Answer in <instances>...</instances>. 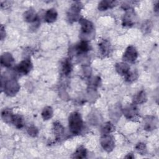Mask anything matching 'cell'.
<instances>
[{"instance_id":"cell-1","label":"cell","mask_w":159,"mask_h":159,"mask_svg":"<svg viewBox=\"0 0 159 159\" xmlns=\"http://www.w3.org/2000/svg\"><path fill=\"white\" fill-rule=\"evenodd\" d=\"M79 23L81 25L80 38L83 41L89 42L95 37V27L93 23L88 19L80 18Z\"/></svg>"},{"instance_id":"cell-2","label":"cell","mask_w":159,"mask_h":159,"mask_svg":"<svg viewBox=\"0 0 159 159\" xmlns=\"http://www.w3.org/2000/svg\"><path fill=\"white\" fill-rule=\"evenodd\" d=\"M1 90L8 96H15L20 89V85L14 78H7L1 76Z\"/></svg>"},{"instance_id":"cell-3","label":"cell","mask_w":159,"mask_h":159,"mask_svg":"<svg viewBox=\"0 0 159 159\" xmlns=\"http://www.w3.org/2000/svg\"><path fill=\"white\" fill-rule=\"evenodd\" d=\"M68 126L70 132L73 135L79 134L82 130L83 122L81 114L78 112H71L68 117Z\"/></svg>"},{"instance_id":"cell-4","label":"cell","mask_w":159,"mask_h":159,"mask_svg":"<svg viewBox=\"0 0 159 159\" xmlns=\"http://www.w3.org/2000/svg\"><path fill=\"white\" fill-rule=\"evenodd\" d=\"M83 4L80 1L74 2L67 12V19L70 23H73L80 19V12Z\"/></svg>"},{"instance_id":"cell-5","label":"cell","mask_w":159,"mask_h":159,"mask_svg":"<svg viewBox=\"0 0 159 159\" xmlns=\"http://www.w3.org/2000/svg\"><path fill=\"white\" fill-rule=\"evenodd\" d=\"M100 143L102 148L107 152H111L115 147L114 139L110 134H102Z\"/></svg>"},{"instance_id":"cell-6","label":"cell","mask_w":159,"mask_h":159,"mask_svg":"<svg viewBox=\"0 0 159 159\" xmlns=\"http://www.w3.org/2000/svg\"><path fill=\"white\" fill-rule=\"evenodd\" d=\"M138 58V52L135 47L133 45L129 46L122 57V59L124 61L129 62V63H134Z\"/></svg>"},{"instance_id":"cell-7","label":"cell","mask_w":159,"mask_h":159,"mask_svg":"<svg viewBox=\"0 0 159 159\" xmlns=\"http://www.w3.org/2000/svg\"><path fill=\"white\" fill-rule=\"evenodd\" d=\"M33 65L31 60L29 58H25L16 66L15 70L20 74L27 75L30 71Z\"/></svg>"},{"instance_id":"cell-8","label":"cell","mask_w":159,"mask_h":159,"mask_svg":"<svg viewBox=\"0 0 159 159\" xmlns=\"http://www.w3.org/2000/svg\"><path fill=\"white\" fill-rule=\"evenodd\" d=\"M122 113L127 119L133 120L138 116L139 110L136 104L134 103L129 104L126 105L122 109Z\"/></svg>"},{"instance_id":"cell-9","label":"cell","mask_w":159,"mask_h":159,"mask_svg":"<svg viewBox=\"0 0 159 159\" xmlns=\"http://www.w3.org/2000/svg\"><path fill=\"white\" fill-rule=\"evenodd\" d=\"M136 14L133 9L126 10L122 18V25L125 27H131L135 23Z\"/></svg>"},{"instance_id":"cell-10","label":"cell","mask_w":159,"mask_h":159,"mask_svg":"<svg viewBox=\"0 0 159 159\" xmlns=\"http://www.w3.org/2000/svg\"><path fill=\"white\" fill-rule=\"evenodd\" d=\"M90 45L88 42L81 40V42L76 43L73 48V52L77 55H83L86 53L90 50Z\"/></svg>"},{"instance_id":"cell-11","label":"cell","mask_w":159,"mask_h":159,"mask_svg":"<svg viewBox=\"0 0 159 159\" xmlns=\"http://www.w3.org/2000/svg\"><path fill=\"white\" fill-rule=\"evenodd\" d=\"M143 121V129L147 131H152L157 127L158 119L154 116H147Z\"/></svg>"},{"instance_id":"cell-12","label":"cell","mask_w":159,"mask_h":159,"mask_svg":"<svg viewBox=\"0 0 159 159\" xmlns=\"http://www.w3.org/2000/svg\"><path fill=\"white\" fill-rule=\"evenodd\" d=\"M23 17L25 21L29 23H37L39 22V17L35 10L33 9H29L25 11L23 14Z\"/></svg>"},{"instance_id":"cell-13","label":"cell","mask_w":159,"mask_h":159,"mask_svg":"<svg viewBox=\"0 0 159 159\" xmlns=\"http://www.w3.org/2000/svg\"><path fill=\"white\" fill-rule=\"evenodd\" d=\"M1 65L2 66L9 68L14 63V58L12 54L9 52H5L1 56Z\"/></svg>"},{"instance_id":"cell-14","label":"cell","mask_w":159,"mask_h":159,"mask_svg":"<svg viewBox=\"0 0 159 159\" xmlns=\"http://www.w3.org/2000/svg\"><path fill=\"white\" fill-rule=\"evenodd\" d=\"M98 45L100 53L102 56L106 57L109 55L111 50V46L109 40L106 39H103L99 42Z\"/></svg>"},{"instance_id":"cell-15","label":"cell","mask_w":159,"mask_h":159,"mask_svg":"<svg viewBox=\"0 0 159 159\" xmlns=\"http://www.w3.org/2000/svg\"><path fill=\"white\" fill-rule=\"evenodd\" d=\"M115 69L116 71L121 76L124 77L129 73L130 71L129 65L125 62H119L117 63L115 65Z\"/></svg>"},{"instance_id":"cell-16","label":"cell","mask_w":159,"mask_h":159,"mask_svg":"<svg viewBox=\"0 0 159 159\" xmlns=\"http://www.w3.org/2000/svg\"><path fill=\"white\" fill-rule=\"evenodd\" d=\"M72 63L69 58H65L61 62V71L63 75L65 76H68L70 74L72 71Z\"/></svg>"},{"instance_id":"cell-17","label":"cell","mask_w":159,"mask_h":159,"mask_svg":"<svg viewBox=\"0 0 159 159\" xmlns=\"http://www.w3.org/2000/svg\"><path fill=\"white\" fill-rule=\"evenodd\" d=\"M117 4V1H109V0H103L101 1L98 4V9L99 11H106L108 9L112 8Z\"/></svg>"},{"instance_id":"cell-18","label":"cell","mask_w":159,"mask_h":159,"mask_svg":"<svg viewBox=\"0 0 159 159\" xmlns=\"http://www.w3.org/2000/svg\"><path fill=\"white\" fill-rule=\"evenodd\" d=\"M58 13L56 9L51 8L48 9L45 14V20L48 23H52L57 20Z\"/></svg>"},{"instance_id":"cell-19","label":"cell","mask_w":159,"mask_h":159,"mask_svg":"<svg viewBox=\"0 0 159 159\" xmlns=\"http://www.w3.org/2000/svg\"><path fill=\"white\" fill-rule=\"evenodd\" d=\"M147 97L146 93L143 90H141L138 92L135 95H134L133 98V103L135 104H140L144 103L147 101Z\"/></svg>"},{"instance_id":"cell-20","label":"cell","mask_w":159,"mask_h":159,"mask_svg":"<svg viewBox=\"0 0 159 159\" xmlns=\"http://www.w3.org/2000/svg\"><path fill=\"white\" fill-rule=\"evenodd\" d=\"M13 116L14 114L12 113V110L10 109H4L1 112V118L2 120L7 124L12 123Z\"/></svg>"},{"instance_id":"cell-21","label":"cell","mask_w":159,"mask_h":159,"mask_svg":"<svg viewBox=\"0 0 159 159\" xmlns=\"http://www.w3.org/2000/svg\"><path fill=\"white\" fill-rule=\"evenodd\" d=\"M53 132L55 135L57 139H60L61 137L64 134V128L63 125L58 122H55L53 123Z\"/></svg>"},{"instance_id":"cell-22","label":"cell","mask_w":159,"mask_h":159,"mask_svg":"<svg viewBox=\"0 0 159 159\" xmlns=\"http://www.w3.org/2000/svg\"><path fill=\"white\" fill-rule=\"evenodd\" d=\"M87 155V151L85 147L83 146L79 147L75 153L73 154L72 158H84L86 157Z\"/></svg>"},{"instance_id":"cell-23","label":"cell","mask_w":159,"mask_h":159,"mask_svg":"<svg viewBox=\"0 0 159 159\" xmlns=\"http://www.w3.org/2000/svg\"><path fill=\"white\" fill-rule=\"evenodd\" d=\"M12 124L17 129H21L24 126V119L19 114H14Z\"/></svg>"},{"instance_id":"cell-24","label":"cell","mask_w":159,"mask_h":159,"mask_svg":"<svg viewBox=\"0 0 159 159\" xmlns=\"http://www.w3.org/2000/svg\"><path fill=\"white\" fill-rule=\"evenodd\" d=\"M53 114V109L52 108V107L46 106L43 109L41 115H42V117L43 119V120H47L52 117Z\"/></svg>"},{"instance_id":"cell-25","label":"cell","mask_w":159,"mask_h":159,"mask_svg":"<svg viewBox=\"0 0 159 159\" xmlns=\"http://www.w3.org/2000/svg\"><path fill=\"white\" fill-rule=\"evenodd\" d=\"M115 129L114 125L110 122H107L105 123L101 128V134H109L110 133L112 132Z\"/></svg>"},{"instance_id":"cell-26","label":"cell","mask_w":159,"mask_h":159,"mask_svg":"<svg viewBox=\"0 0 159 159\" xmlns=\"http://www.w3.org/2000/svg\"><path fill=\"white\" fill-rule=\"evenodd\" d=\"M100 83H101L100 78L99 76H96V77H94L89 80V85L90 88L94 89L100 85Z\"/></svg>"},{"instance_id":"cell-27","label":"cell","mask_w":159,"mask_h":159,"mask_svg":"<svg viewBox=\"0 0 159 159\" xmlns=\"http://www.w3.org/2000/svg\"><path fill=\"white\" fill-rule=\"evenodd\" d=\"M138 77V73L136 71H130L125 76V79L128 82H132L135 81Z\"/></svg>"},{"instance_id":"cell-28","label":"cell","mask_w":159,"mask_h":159,"mask_svg":"<svg viewBox=\"0 0 159 159\" xmlns=\"http://www.w3.org/2000/svg\"><path fill=\"white\" fill-rule=\"evenodd\" d=\"M152 27V23L150 20H147L143 23L142 25V31L143 32V34H147L150 32Z\"/></svg>"},{"instance_id":"cell-29","label":"cell","mask_w":159,"mask_h":159,"mask_svg":"<svg viewBox=\"0 0 159 159\" xmlns=\"http://www.w3.org/2000/svg\"><path fill=\"white\" fill-rule=\"evenodd\" d=\"M135 149L138 152L141 153V155H145V153L147 152V147L146 145L144 143H138L135 146Z\"/></svg>"},{"instance_id":"cell-30","label":"cell","mask_w":159,"mask_h":159,"mask_svg":"<svg viewBox=\"0 0 159 159\" xmlns=\"http://www.w3.org/2000/svg\"><path fill=\"white\" fill-rule=\"evenodd\" d=\"M27 131L28 134L32 137L37 136L39 133L38 129L35 126H34V125H32V126H30L29 127H28Z\"/></svg>"},{"instance_id":"cell-31","label":"cell","mask_w":159,"mask_h":159,"mask_svg":"<svg viewBox=\"0 0 159 159\" xmlns=\"http://www.w3.org/2000/svg\"><path fill=\"white\" fill-rule=\"evenodd\" d=\"M120 107L117 106H116L114 107V109H113L111 112V116H114L113 119H118L119 117H120Z\"/></svg>"},{"instance_id":"cell-32","label":"cell","mask_w":159,"mask_h":159,"mask_svg":"<svg viewBox=\"0 0 159 159\" xmlns=\"http://www.w3.org/2000/svg\"><path fill=\"white\" fill-rule=\"evenodd\" d=\"M0 35H1V40H2L6 37V31L5 27L3 25H1V30H0Z\"/></svg>"},{"instance_id":"cell-33","label":"cell","mask_w":159,"mask_h":159,"mask_svg":"<svg viewBox=\"0 0 159 159\" xmlns=\"http://www.w3.org/2000/svg\"><path fill=\"white\" fill-rule=\"evenodd\" d=\"M153 9H154V11H155L156 13H158V9H159V7H158V2H157V3L154 5Z\"/></svg>"},{"instance_id":"cell-34","label":"cell","mask_w":159,"mask_h":159,"mask_svg":"<svg viewBox=\"0 0 159 159\" xmlns=\"http://www.w3.org/2000/svg\"><path fill=\"white\" fill-rule=\"evenodd\" d=\"M125 158H134V156L133 155V154L132 153H129V154H127V156H125Z\"/></svg>"}]
</instances>
